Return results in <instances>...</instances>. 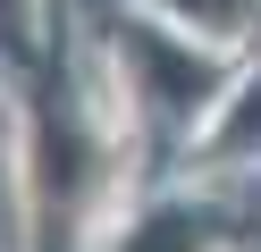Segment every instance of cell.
<instances>
[{
    "label": "cell",
    "instance_id": "6da1fadb",
    "mask_svg": "<svg viewBox=\"0 0 261 252\" xmlns=\"http://www.w3.org/2000/svg\"><path fill=\"white\" fill-rule=\"evenodd\" d=\"M126 252H202V218H194V210H160V218L135 227Z\"/></svg>",
    "mask_w": 261,
    "mask_h": 252
}]
</instances>
